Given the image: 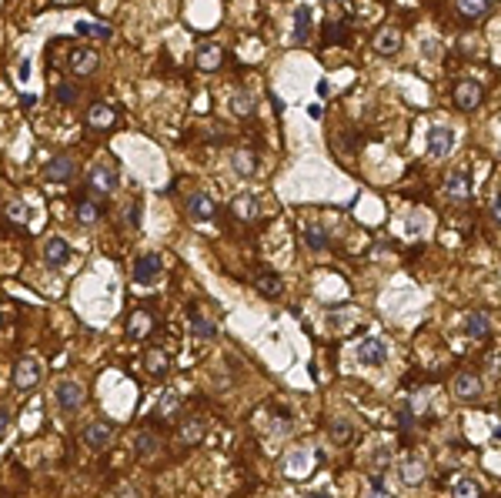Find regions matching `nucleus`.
I'll list each match as a JSON object with an SVG mask.
<instances>
[{
    "instance_id": "f257e3e1",
    "label": "nucleus",
    "mask_w": 501,
    "mask_h": 498,
    "mask_svg": "<svg viewBox=\"0 0 501 498\" xmlns=\"http://www.w3.org/2000/svg\"><path fill=\"white\" fill-rule=\"evenodd\" d=\"M117 184H120V174H117L114 161H97V164L87 171V191L97 194V198H107V194H114Z\"/></svg>"
},
{
    "instance_id": "f03ea898",
    "label": "nucleus",
    "mask_w": 501,
    "mask_h": 498,
    "mask_svg": "<svg viewBox=\"0 0 501 498\" xmlns=\"http://www.w3.org/2000/svg\"><path fill=\"white\" fill-rule=\"evenodd\" d=\"M74 174H78V157L74 154H54L47 167H44V178L51 184H67Z\"/></svg>"
},
{
    "instance_id": "7ed1b4c3",
    "label": "nucleus",
    "mask_w": 501,
    "mask_h": 498,
    "mask_svg": "<svg viewBox=\"0 0 501 498\" xmlns=\"http://www.w3.org/2000/svg\"><path fill=\"white\" fill-rule=\"evenodd\" d=\"M161 268H164V261H161V255H154V251H147V255L134 257V268H130V278L137 284H151L161 278Z\"/></svg>"
},
{
    "instance_id": "20e7f679",
    "label": "nucleus",
    "mask_w": 501,
    "mask_h": 498,
    "mask_svg": "<svg viewBox=\"0 0 501 498\" xmlns=\"http://www.w3.org/2000/svg\"><path fill=\"white\" fill-rule=\"evenodd\" d=\"M451 97H454V107H458V111H475V107H481L485 90H481L478 80H462V84H454Z\"/></svg>"
},
{
    "instance_id": "39448f33",
    "label": "nucleus",
    "mask_w": 501,
    "mask_h": 498,
    "mask_svg": "<svg viewBox=\"0 0 501 498\" xmlns=\"http://www.w3.org/2000/svg\"><path fill=\"white\" fill-rule=\"evenodd\" d=\"M13 384L20 388V391H34L40 384V365L34 358H20L17 361V368H13Z\"/></svg>"
},
{
    "instance_id": "423d86ee",
    "label": "nucleus",
    "mask_w": 501,
    "mask_h": 498,
    "mask_svg": "<svg viewBox=\"0 0 501 498\" xmlns=\"http://www.w3.org/2000/svg\"><path fill=\"white\" fill-rule=\"evenodd\" d=\"M184 207H187V214L194 217V221H214L218 217V205H214V198L204 191L191 194L187 201H184Z\"/></svg>"
},
{
    "instance_id": "0eeeda50",
    "label": "nucleus",
    "mask_w": 501,
    "mask_h": 498,
    "mask_svg": "<svg viewBox=\"0 0 501 498\" xmlns=\"http://www.w3.org/2000/svg\"><path fill=\"white\" fill-rule=\"evenodd\" d=\"M111 442H114V425L111 422H94L84 428V445H87L90 451H104Z\"/></svg>"
},
{
    "instance_id": "6e6552de",
    "label": "nucleus",
    "mask_w": 501,
    "mask_h": 498,
    "mask_svg": "<svg viewBox=\"0 0 501 498\" xmlns=\"http://www.w3.org/2000/svg\"><path fill=\"white\" fill-rule=\"evenodd\" d=\"M154 328H157V321H154V315H151L147 308H137V311L128 318V338L130 341H144Z\"/></svg>"
},
{
    "instance_id": "1a4fd4ad",
    "label": "nucleus",
    "mask_w": 501,
    "mask_h": 498,
    "mask_svg": "<svg viewBox=\"0 0 501 498\" xmlns=\"http://www.w3.org/2000/svg\"><path fill=\"white\" fill-rule=\"evenodd\" d=\"M97 67H101V54L94 51V47H78V51H70V71H74L78 77H90Z\"/></svg>"
},
{
    "instance_id": "9d476101",
    "label": "nucleus",
    "mask_w": 501,
    "mask_h": 498,
    "mask_svg": "<svg viewBox=\"0 0 501 498\" xmlns=\"http://www.w3.org/2000/svg\"><path fill=\"white\" fill-rule=\"evenodd\" d=\"M451 151H454V130L451 128L428 130V154H431V157H448Z\"/></svg>"
},
{
    "instance_id": "9b49d317",
    "label": "nucleus",
    "mask_w": 501,
    "mask_h": 498,
    "mask_svg": "<svg viewBox=\"0 0 501 498\" xmlns=\"http://www.w3.org/2000/svg\"><path fill=\"white\" fill-rule=\"evenodd\" d=\"M451 391H454V398H462V401H475V398H481V378L471 375V371H462V375H454Z\"/></svg>"
},
{
    "instance_id": "f8f14e48",
    "label": "nucleus",
    "mask_w": 501,
    "mask_h": 498,
    "mask_svg": "<svg viewBox=\"0 0 501 498\" xmlns=\"http://www.w3.org/2000/svg\"><path fill=\"white\" fill-rule=\"evenodd\" d=\"M385 358H388V345L381 341V338H364L358 345V361L361 365H385Z\"/></svg>"
},
{
    "instance_id": "ddd939ff",
    "label": "nucleus",
    "mask_w": 501,
    "mask_h": 498,
    "mask_svg": "<svg viewBox=\"0 0 501 498\" xmlns=\"http://www.w3.org/2000/svg\"><path fill=\"white\" fill-rule=\"evenodd\" d=\"M70 244L64 241V238H47L44 241V261L51 265V268H64L67 261H70Z\"/></svg>"
},
{
    "instance_id": "4468645a",
    "label": "nucleus",
    "mask_w": 501,
    "mask_h": 498,
    "mask_svg": "<svg viewBox=\"0 0 501 498\" xmlns=\"http://www.w3.org/2000/svg\"><path fill=\"white\" fill-rule=\"evenodd\" d=\"M57 405L64 411H74L84 405V388L78 382H61L57 384Z\"/></svg>"
},
{
    "instance_id": "2eb2a0df",
    "label": "nucleus",
    "mask_w": 501,
    "mask_h": 498,
    "mask_svg": "<svg viewBox=\"0 0 501 498\" xmlns=\"http://www.w3.org/2000/svg\"><path fill=\"white\" fill-rule=\"evenodd\" d=\"M87 124L94 130H107V128H114L117 124V111L111 107V104H90V111H87Z\"/></svg>"
},
{
    "instance_id": "dca6fc26",
    "label": "nucleus",
    "mask_w": 501,
    "mask_h": 498,
    "mask_svg": "<svg viewBox=\"0 0 501 498\" xmlns=\"http://www.w3.org/2000/svg\"><path fill=\"white\" fill-rule=\"evenodd\" d=\"M221 61H224V51H221L218 44H201L197 54H194V64L201 67V71H218Z\"/></svg>"
},
{
    "instance_id": "f3484780",
    "label": "nucleus",
    "mask_w": 501,
    "mask_h": 498,
    "mask_svg": "<svg viewBox=\"0 0 501 498\" xmlns=\"http://www.w3.org/2000/svg\"><path fill=\"white\" fill-rule=\"evenodd\" d=\"M424 478H428V465H424L421 458L401 461V482H404V485H421Z\"/></svg>"
},
{
    "instance_id": "a211bd4d",
    "label": "nucleus",
    "mask_w": 501,
    "mask_h": 498,
    "mask_svg": "<svg viewBox=\"0 0 501 498\" xmlns=\"http://www.w3.org/2000/svg\"><path fill=\"white\" fill-rule=\"evenodd\" d=\"M104 214V207L94 201V198H78V224L90 228V224H97Z\"/></svg>"
},
{
    "instance_id": "6ab92c4d",
    "label": "nucleus",
    "mask_w": 501,
    "mask_h": 498,
    "mask_svg": "<svg viewBox=\"0 0 501 498\" xmlns=\"http://www.w3.org/2000/svg\"><path fill=\"white\" fill-rule=\"evenodd\" d=\"M374 51L385 54V57H391V54L401 51V30H395V27H388V30H381L378 37H374Z\"/></svg>"
},
{
    "instance_id": "aec40b11",
    "label": "nucleus",
    "mask_w": 501,
    "mask_h": 498,
    "mask_svg": "<svg viewBox=\"0 0 501 498\" xmlns=\"http://www.w3.org/2000/svg\"><path fill=\"white\" fill-rule=\"evenodd\" d=\"M454 4H458V13L464 20H481L491 11V0H454Z\"/></svg>"
},
{
    "instance_id": "412c9836",
    "label": "nucleus",
    "mask_w": 501,
    "mask_h": 498,
    "mask_svg": "<svg viewBox=\"0 0 501 498\" xmlns=\"http://www.w3.org/2000/svg\"><path fill=\"white\" fill-rule=\"evenodd\" d=\"M254 284H257V291L264 294V298H281V291H284L281 278H278L274 271H261V274L254 278Z\"/></svg>"
},
{
    "instance_id": "4be33fe9",
    "label": "nucleus",
    "mask_w": 501,
    "mask_h": 498,
    "mask_svg": "<svg viewBox=\"0 0 501 498\" xmlns=\"http://www.w3.org/2000/svg\"><path fill=\"white\" fill-rule=\"evenodd\" d=\"M464 332L471 334V338H488L491 334V318L485 311H471L468 321H464Z\"/></svg>"
},
{
    "instance_id": "5701e85b",
    "label": "nucleus",
    "mask_w": 501,
    "mask_h": 498,
    "mask_svg": "<svg viewBox=\"0 0 501 498\" xmlns=\"http://www.w3.org/2000/svg\"><path fill=\"white\" fill-rule=\"evenodd\" d=\"M311 37V7L301 4L295 11V44H308Z\"/></svg>"
},
{
    "instance_id": "b1692460",
    "label": "nucleus",
    "mask_w": 501,
    "mask_h": 498,
    "mask_svg": "<svg viewBox=\"0 0 501 498\" xmlns=\"http://www.w3.org/2000/svg\"><path fill=\"white\" fill-rule=\"evenodd\" d=\"M468 194H471V188H468V171H454L448 178V198L451 201H468Z\"/></svg>"
},
{
    "instance_id": "393cba45",
    "label": "nucleus",
    "mask_w": 501,
    "mask_h": 498,
    "mask_svg": "<svg viewBox=\"0 0 501 498\" xmlns=\"http://www.w3.org/2000/svg\"><path fill=\"white\" fill-rule=\"evenodd\" d=\"M178 408H180V401L178 395H164L161 401H157V411H154V422L167 425V422H174L178 418Z\"/></svg>"
},
{
    "instance_id": "a878e982",
    "label": "nucleus",
    "mask_w": 501,
    "mask_h": 498,
    "mask_svg": "<svg viewBox=\"0 0 501 498\" xmlns=\"http://www.w3.org/2000/svg\"><path fill=\"white\" fill-rule=\"evenodd\" d=\"M304 241H308L311 251H324V248L331 244V238H328L324 224H308V228H304Z\"/></svg>"
},
{
    "instance_id": "bb28decb",
    "label": "nucleus",
    "mask_w": 501,
    "mask_h": 498,
    "mask_svg": "<svg viewBox=\"0 0 501 498\" xmlns=\"http://www.w3.org/2000/svg\"><path fill=\"white\" fill-rule=\"evenodd\" d=\"M231 114H234V117H251V114H254V97H251L247 90H234V97H231Z\"/></svg>"
},
{
    "instance_id": "cd10ccee",
    "label": "nucleus",
    "mask_w": 501,
    "mask_h": 498,
    "mask_svg": "<svg viewBox=\"0 0 501 498\" xmlns=\"http://www.w3.org/2000/svg\"><path fill=\"white\" fill-rule=\"evenodd\" d=\"M191 332L197 334V338H214V334H218V324H214L211 318H204V315L194 308L191 311Z\"/></svg>"
},
{
    "instance_id": "c85d7f7f",
    "label": "nucleus",
    "mask_w": 501,
    "mask_h": 498,
    "mask_svg": "<svg viewBox=\"0 0 501 498\" xmlns=\"http://www.w3.org/2000/svg\"><path fill=\"white\" fill-rule=\"evenodd\" d=\"M234 214L241 217V221L257 217V198L254 194H237V198H234Z\"/></svg>"
},
{
    "instance_id": "c756f323",
    "label": "nucleus",
    "mask_w": 501,
    "mask_h": 498,
    "mask_svg": "<svg viewBox=\"0 0 501 498\" xmlns=\"http://www.w3.org/2000/svg\"><path fill=\"white\" fill-rule=\"evenodd\" d=\"M157 445H161V438L154 432H137L134 435V451L137 455H154Z\"/></svg>"
},
{
    "instance_id": "7c9ffc66",
    "label": "nucleus",
    "mask_w": 501,
    "mask_h": 498,
    "mask_svg": "<svg viewBox=\"0 0 501 498\" xmlns=\"http://www.w3.org/2000/svg\"><path fill=\"white\" fill-rule=\"evenodd\" d=\"M54 101L64 104V107H70V104L80 101V90L78 84H70V80H64V84H57V90H54Z\"/></svg>"
},
{
    "instance_id": "2f4dec72",
    "label": "nucleus",
    "mask_w": 501,
    "mask_h": 498,
    "mask_svg": "<svg viewBox=\"0 0 501 498\" xmlns=\"http://www.w3.org/2000/svg\"><path fill=\"white\" fill-rule=\"evenodd\" d=\"M331 438L338 445H347V442H354V425L345 422V418H334L331 422Z\"/></svg>"
},
{
    "instance_id": "473e14b6",
    "label": "nucleus",
    "mask_w": 501,
    "mask_h": 498,
    "mask_svg": "<svg viewBox=\"0 0 501 498\" xmlns=\"http://www.w3.org/2000/svg\"><path fill=\"white\" fill-rule=\"evenodd\" d=\"M451 492H454V498H478L481 495V485H478L475 478H458Z\"/></svg>"
},
{
    "instance_id": "72a5a7b5",
    "label": "nucleus",
    "mask_w": 501,
    "mask_h": 498,
    "mask_svg": "<svg viewBox=\"0 0 501 498\" xmlns=\"http://www.w3.org/2000/svg\"><path fill=\"white\" fill-rule=\"evenodd\" d=\"M78 34H84V37L107 40V37H111V27H104V24H90V20H80V24H78Z\"/></svg>"
},
{
    "instance_id": "f704fd0d",
    "label": "nucleus",
    "mask_w": 501,
    "mask_h": 498,
    "mask_svg": "<svg viewBox=\"0 0 501 498\" xmlns=\"http://www.w3.org/2000/svg\"><path fill=\"white\" fill-rule=\"evenodd\" d=\"M144 365H147L151 375H164L167 371V355L164 351H147V355H144Z\"/></svg>"
},
{
    "instance_id": "c9c22d12",
    "label": "nucleus",
    "mask_w": 501,
    "mask_h": 498,
    "mask_svg": "<svg viewBox=\"0 0 501 498\" xmlns=\"http://www.w3.org/2000/svg\"><path fill=\"white\" fill-rule=\"evenodd\" d=\"M180 435H184V442H187V445H197V442L204 438V425L197 422V418H191V422L180 428Z\"/></svg>"
},
{
    "instance_id": "e433bc0d",
    "label": "nucleus",
    "mask_w": 501,
    "mask_h": 498,
    "mask_svg": "<svg viewBox=\"0 0 501 498\" xmlns=\"http://www.w3.org/2000/svg\"><path fill=\"white\" fill-rule=\"evenodd\" d=\"M7 217H11V221H20V224H27L30 207H27L24 201H11V205H7Z\"/></svg>"
},
{
    "instance_id": "4c0bfd02",
    "label": "nucleus",
    "mask_w": 501,
    "mask_h": 498,
    "mask_svg": "<svg viewBox=\"0 0 501 498\" xmlns=\"http://www.w3.org/2000/svg\"><path fill=\"white\" fill-rule=\"evenodd\" d=\"M234 167H237V174H254V167H257V161L251 157V154H234Z\"/></svg>"
},
{
    "instance_id": "58836bf2",
    "label": "nucleus",
    "mask_w": 501,
    "mask_h": 498,
    "mask_svg": "<svg viewBox=\"0 0 501 498\" xmlns=\"http://www.w3.org/2000/svg\"><path fill=\"white\" fill-rule=\"evenodd\" d=\"M398 425H401V432H412V425H414V408H412V401H408V405H401V411H398Z\"/></svg>"
},
{
    "instance_id": "ea45409f",
    "label": "nucleus",
    "mask_w": 501,
    "mask_h": 498,
    "mask_svg": "<svg viewBox=\"0 0 501 498\" xmlns=\"http://www.w3.org/2000/svg\"><path fill=\"white\" fill-rule=\"evenodd\" d=\"M124 221H128L130 228H137V224H141V201H130L128 211H124Z\"/></svg>"
},
{
    "instance_id": "a19ab883",
    "label": "nucleus",
    "mask_w": 501,
    "mask_h": 498,
    "mask_svg": "<svg viewBox=\"0 0 501 498\" xmlns=\"http://www.w3.org/2000/svg\"><path fill=\"white\" fill-rule=\"evenodd\" d=\"M324 34H328V44H341L347 30L341 24H328V27H324Z\"/></svg>"
},
{
    "instance_id": "79ce46f5",
    "label": "nucleus",
    "mask_w": 501,
    "mask_h": 498,
    "mask_svg": "<svg viewBox=\"0 0 501 498\" xmlns=\"http://www.w3.org/2000/svg\"><path fill=\"white\" fill-rule=\"evenodd\" d=\"M491 217L501 224V194H495V198H491Z\"/></svg>"
},
{
    "instance_id": "37998d69",
    "label": "nucleus",
    "mask_w": 501,
    "mask_h": 498,
    "mask_svg": "<svg viewBox=\"0 0 501 498\" xmlns=\"http://www.w3.org/2000/svg\"><path fill=\"white\" fill-rule=\"evenodd\" d=\"M314 94H318L321 101H328V97H331V84H328V80H318V90H314Z\"/></svg>"
},
{
    "instance_id": "c03bdc74",
    "label": "nucleus",
    "mask_w": 501,
    "mask_h": 498,
    "mask_svg": "<svg viewBox=\"0 0 501 498\" xmlns=\"http://www.w3.org/2000/svg\"><path fill=\"white\" fill-rule=\"evenodd\" d=\"M7 425H11V411H7V408H0V435L7 432Z\"/></svg>"
},
{
    "instance_id": "a18cd8bd",
    "label": "nucleus",
    "mask_w": 501,
    "mask_h": 498,
    "mask_svg": "<svg viewBox=\"0 0 501 498\" xmlns=\"http://www.w3.org/2000/svg\"><path fill=\"white\" fill-rule=\"evenodd\" d=\"M17 77H20V80H27V77H30V61H20V71H17Z\"/></svg>"
},
{
    "instance_id": "49530a36",
    "label": "nucleus",
    "mask_w": 501,
    "mask_h": 498,
    "mask_svg": "<svg viewBox=\"0 0 501 498\" xmlns=\"http://www.w3.org/2000/svg\"><path fill=\"white\" fill-rule=\"evenodd\" d=\"M304 498H331V492H328V488H321V492H304Z\"/></svg>"
},
{
    "instance_id": "de8ad7c7",
    "label": "nucleus",
    "mask_w": 501,
    "mask_h": 498,
    "mask_svg": "<svg viewBox=\"0 0 501 498\" xmlns=\"http://www.w3.org/2000/svg\"><path fill=\"white\" fill-rule=\"evenodd\" d=\"M34 104H37V97H34V94H24V97H20V107H34Z\"/></svg>"
},
{
    "instance_id": "09e8293b",
    "label": "nucleus",
    "mask_w": 501,
    "mask_h": 498,
    "mask_svg": "<svg viewBox=\"0 0 501 498\" xmlns=\"http://www.w3.org/2000/svg\"><path fill=\"white\" fill-rule=\"evenodd\" d=\"M495 442H501V428H495Z\"/></svg>"
},
{
    "instance_id": "8fccbe9b",
    "label": "nucleus",
    "mask_w": 501,
    "mask_h": 498,
    "mask_svg": "<svg viewBox=\"0 0 501 498\" xmlns=\"http://www.w3.org/2000/svg\"><path fill=\"white\" fill-rule=\"evenodd\" d=\"M0 321H4V318H0Z\"/></svg>"
},
{
    "instance_id": "3c124183",
    "label": "nucleus",
    "mask_w": 501,
    "mask_h": 498,
    "mask_svg": "<svg viewBox=\"0 0 501 498\" xmlns=\"http://www.w3.org/2000/svg\"><path fill=\"white\" fill-rule=\"evenodd\" d=\"M371 498H374V495H371Z\"/></svg>"
}]
</instances>
